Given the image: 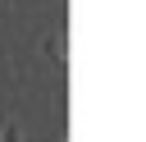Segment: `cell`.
I'll return each mask as SVG.
<instances>
[{
	"label": "cell",
	"mask_w": 146,
	"mask_h": 142,
	"mask_svg": "<svg viewBox=\"0 0 146 142\" xmlns=\"http://www.w3.org/2000/svg\"><path fill=\"white\" fill-rule=\"evenodd\" d=\"M0 142H18V128H14V124H9V128H5V133H0Z\"/></svg>",
	"instance_id": "cell-1"
}]
</instances>
